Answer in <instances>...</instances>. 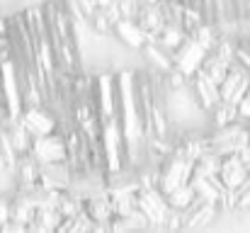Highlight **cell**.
<instances>
[{"label":"cell","mask_w":250,"mask_h":233,"mask_svg":"<svg viewBox=\"0 0 250 233\" xmlns=\"http://www.w3.org/2000/svg\"><path fill=\"white\" fill-rule=\"evenodd\" d=\"M78 20L66 0L0 15V146L10 163L59 131L83 78Z\"/></svg>","instance_id":"2"},{"label":"cell","mask_w":250,"mask_h":233,"mask_svg":"<svg viewBox=\"0 0 250 233\" xmlns=\"http://www.w3.org/2000/svg\"><path fill=\"white\" fill-rule=\"evenodd\" d=\"M134 20L148 10L153 34L141 51H163L207 29L221 42H238L250 34V0H134ZM126 29V32H129ZM126 37V34H124Z\"/></svg>","instance_id":"3"},{"label":"cell","mask_w":250,"mask_h":233,"mask_svg":"<svg viewBox=\"0 0 250 233\" xmlns=\"http://www.w3.org/2000/svg\"><path fill=\"white\" fill-rule=\"evenodd\" d=\"M66 2L71 5L78 22L104 37H117L131 7V0H66Z\"/></svg>","instance_id":"4"},{"label":"cell","mask_w":250,"mask_h":233,"mask_svg":"<svg viewBox=\"0 0 250 233\" xmlns=\"http://www.w3.org/2000/svg\"><path fill=\"white\" fill-rule=\"evenodd\" d=\"M71 187L114 190L170 153L167 80L151 71H85L59 127Z\"/></svg>","instance_id":"1"}]
</instances>
